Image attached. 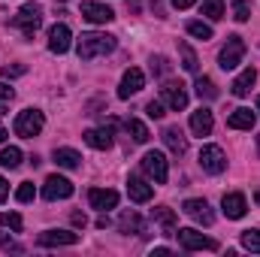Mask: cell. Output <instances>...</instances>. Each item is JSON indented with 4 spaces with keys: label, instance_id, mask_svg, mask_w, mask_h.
I'll return each mask as SVG.
<instances>
[{
    "label": "cell",
    "instance_id": "6da1fadb",
    "mask_svg": "<svg viewBox=\"0 0 260 257\" xmlns=\"http://www.w3.org/2000/svg\"><path fill=\"white\" fill-rule=\"evenodd\" d=\"M76 52H79V58H82V61L103 58V55L115 52V37H109V34H82V40H79Z\"/></svg>",
    "mask_w": 260,
    "mask_h": 257
},
{
    "label": "cell",
    "instance_id": "7a4b0ae2",
    "mask_svg": "<svg viewBox=\"0 0 260 257\" xmlns=\"http://www.w3.org/2000/svg\"><path fill=\"white\" fill-rule=\"evenodd\" d=\"M176 239H179V245H182L185 251H218V242L209 239V236H203V233H197L194 227L176 230Z\"/></svg>",
    "mask_w": 260,
    "mask_h": 257
},
{
    "label": "cell",
    "instance_id": "3957f363",
    "mask_svg": "<svg viewBox=\"0 0 260 257\" xmlns=\"http://www.w3.org/2000/svg\"><path fill=\"white\" fill-rule=\"evenodd\" d=\"M12 24H15V27L30 40V37L40 30V24H43V9H40V6H34V3H27V6H21V9H18V15L12 18Z\"/></svg>",
    "mask_w": 260,
    "mask_h": 257
},
{
    "label": "cell",
    "instance_id": "277c9868",
    "mask_svg": "<svg viewBox=\"0 0 260 257\" xmlns=\"http://www.w3.org/2000/svg\"><path fill=\"white\" fill-rule=\"evenodd\" d=\"M43 124H46V118H43L40 109H21V112L15 115V133L24 136V139H34V136L43 130Z\"/></svg>",
    "mask_w": 260,
    "mask_h": 257
},
{
    "label": "cell",
    "instance_id": "5b68a950",
    "mask_svg": "<svg viewBox=\"0 0 260 257\" xmlns=\"http://www.w3.org/2000/svg\"><path fill=\"white\" fill-rule=\"evenodd\" d=\"M142 173H145L148 179H154L157 185H164V182L170 179V164H167L164 151H145V157H142Z\"/></svg>",
    "mask_w": 260,
    "mask_h": 257
},
{
    "label": "cell",
    "instance_id": "8992f818",
    "mask_svg": "<svg viewBox=\"0 0 260 257\" xmlns=\"http://www.w3.org/2000/svg\"><path fill=\"white\" fill-rule=\"evenodd\" d=\"M242 58H245V43H242V37H227V43H224V49H221V55H218L221 70H236V67L242 64Z\"/></svg>",
    "mask_w": 260,
    "mask_h": 257
},
{
    "label": "cell",
    "instance_id": "52a82bcc",
    "mask_svg": "<svg viewBox=\"0 0 260 257\" xmlns=\"http://www.w3.org/2000/svg\"><path fill=\"white\" fill-rule=\"evenodd\" d=\"M160 103L164 106H170L173 112H182L185 106H188V91H185V85L179 82H167L164 88H160Z\"/></svg>",
    "mask_w": 260,
    "mask_h": 257
},
{
    "label": "cell",
    "instance_id": "ba28073f",
    "mask_svg": "<svg viewBox=\"0 0 260 257\" xmlns=\"http://www.w3.org/2000/svg\"><path fill=\"white\" fill-rule=\"evenodd\" d=\"M200 167H203L206 173L218 176V173L227 170V157H224V151H221L218 145H203V148H200Z\"/></svg>",
    "mask_w": 260,
    "mask_h": 257
},
{
    "label": "cell",
    "instance_id": "9c48e42d",
    "mask_svg": "<svg viewBox=\"0 0 260 257\" xmlns=\"http://www.w3.org/2000/svg\"><path fill=\"white\" fill-rule=\"evenodd\" d=\"M43 197L46 200H67V197H73V182H67L64 176H49L46 179V185H43Z\"/></svg>",
    "mask_w": 260,
    "mask_h": 257
},
{
    "label": "cell",
    "instance_id": "30bf717a",
    "mask_svg": "<svg viewBox=\"0 0 260 257\" xmlns=\"http://www.w3.org/2000/svg\"><path fill=\"white\" fill-rule=\"evenodd\" d=\"M142 85H145V76H142V70H139V67H130L127 73L121 76L118 97H121V100H127V97H133L136 91H142Z\"/></svg>",
    "mask_w": 260,
    "mask_h": 257
},
{
    "label": "cell",
    "instance_id": "8fae6325",
    "mask_svg": "<svg viewBox=\"0 0 260 257\" xmlns=\"http://www.w3.org/2000/svg\"><path fill=\"white\" fill-rule=\"evenodd\" d=\"M182 212H185L188 218H194L197 224H206V227H212V221H215V215H212V209H209L206 200H185Z\"/></svg>",
    "mask_w": 260,
    "mask_h": 257
},
{
    "label": "cell",
    "instance_id": "7c38bea8",
    "mask_svg": "<svg viewBox=\"0 0 260 257\" xmlns=\"http://www.w3.org/2000/svg\"><path fill=\"white\" fill-rule=\"evenodd\" d=\"M88 203H91L94 209H100V212L115 209V206H118V191H112V188H91V191H88Z\"/></svg>",
    "mask_w": 260,
    "mask_h": 257
},
{
    "label": "cell",
    "instance_id": "4fadbf2b",
    "mask_svg": "<svg viewBox=\"0 0 260 257\" xmlns=\"http://www.w3.org/2000/svg\"><path fill=\"white\" fill-rule=\"evenodd\" d=\"M43 248H55V245H76L79 242V233H70V230H46L40 233L37 239Z\"/></svg>",
    "mask_w": 260,
    "mask_h": 257
},
{
    "label": "cell",
    "instance_id": "5bb4252c",
    "mask_svg": "<svg viewBox=\"0 0 260 257\" xmlns=\"http://www.w3.org/2000/svg\"><path fill=\"white\" fill-rule=\"evenodd\" d=\"M82 18H88L91 24H106L115 18V12L103 3H82Z\"/></svg>",
    "mask_w": 260,
    "mask_h": 257
},
{
    "label": "cell",
    "instance_id": "9a60e30c",
    "mask_svg": "<svg viewBox=\"0 0 260 257\" xmlns=\"http://www.w3.org/2000/svg\"><path fill=\"white\" fill-rule=\"evenodd\" d=\"M127 197L133 200V203H148V200L154 197V188H151L145 179L130 176V179H127Z\"/></svg>",
    "mask_w": 260,
    "mask_h": 257
},
{
    "label": "cell",
    "instance_id": "2e32d148",
    "mask_svg": "<svg viewBox=\"0 0 260 257\" xmlns=\"http://www.w3.org/2000/svg\"><path fill=\"white\" fill-rule=\"evenodd\" d=\"M70 40H73V34H70L67 24H55V27L49 30V49H52L55 55H64L67 49H70Z\"/></svg>",
    "mask_w": 260,
    "mask_h": 257
},
{
    "label": "cell",
    "instance_id": "e0dca14e",
    "mask_svg": "<svg viewBox=\"0 0 260 257\" xmlns=\"http://www.w3.org/2000/svg\"><path fill=\"white\" fill-rule=\"evenodd\" d=\"M254 82H257V70L254 67H245L236 79H233V85H230V91L236 94V97H245V94H251V88H254Z\"/></svg>",
    "mask_w": 260,
    "mask_h": 257
},
{
    "label": "cell",
    "instance_id": "ac0fdd59",
    "mask_svg": "<svg viewBox=\"0 0 260 257\" xmlns=\"http://www.w3.org/2000/svg\"><path fill=\"white\" fill-rule=\"evenodd\" d=\"M221 206H224V215H227V218H233V221H239V218L248 212V203H245V197H242V194H224Z\"/></svg>",
    "mask_w": 260,
    "mask_h": 257
},
{
    "label": "cell",
    "instance_id": "d6986e66",
    "mask_svg": "<svg viewBox=\"0 0 260 257\" xmlns=\"http://www.w3.org/2000/svg\"><path fill=\"white\" fill-rule=\"evenodd\" d=\"M215 127V118H212V112L206 109V106H200L194 115H191V130H194V136H209Z\"/></svg>",
    "mask_w": 260,
    "mask_h": 257
},
{
    "label": "cell",
    "instance_id": "ffe728a7",
    "mask_svg": "<svg viewBox=\"0 0 260 257\" xmlns=\"http://www.w3.org/2000/svg\"><path fill=\"white\" fill-rule=\"evenodd\" d=\"M85 142L97 151H106L112 148V130L109 127H94V130H85Z\"/></svg>",
    "mask_w": 260,
    "mask_h": 257
},
{
    "label": "cell",
    "instance_id": "44dd1931",
    "mask_svg": "<svg viewBox=\"0 0 260 257\" xmlns=\"http://www.w3.org/2000/svg\"><path fill=\"white\" fill-rule=\"evenodd\" d=\"M151 218L160 224L164 236H176V230H179L176 224H179V221H176V212H173V209H167V206H157V209L151 212Z\"/></svg>",
    "mask_w": 260,
    "mask_h": 257
},
{
    "label": "cell",
    "instance_id": "7402d4cb",
    "mask_svg": "<svg viewBox=\"0 0 260 257\" xmlns=\"http://www.w3.org/2000/svg\"><path fill=\"white\" fill-rule=\"evenodd\" d=\"M254 121H257V115L251 112V109H233L230 112V118H227V127H233V130H251L254 127Z\"/></svg>",
    "mask_w": 260,
    "mask_h": 257
},
{
    "label": "cell",
    "instance_id": "603a6c76",
    "mask_svg": "<svg viewBox=\"0 0 260 257\" xmlns=\"http://www.w3.org/2000/svg\"><path fill=\"white\" fill-rule=\"evenodd\" d=\"M164 142H167V148H170L173 154H179V157L188 151V139H185V133H182L179 127H167L164 130Z\"/></svg>",
    "mask_w": 260,
    "mask_h": 257
},
{
    "label": "cell",
    "instance_id": "cb8c5ba5",
    "mask_svg": "<svg viewBox=\"0 0 260 257\" xmlns=\"http://www.w3.org/2000/svg\"><path fill=\"white\" fill-rule=\"evenodd\" d=\"M55 164L64 167V170H76L82 164V154L73 151V148H55Z\"/></svg>",
    "mask_w": 260,
    "mask_h": 257
},
{
    "label": "cell",
    "instance_id": "d4e9b609",
    "mask_svg": "<svg viewBox=\"0 0 260 257\" xmlns=\"http://www.w3.org/2000/svg\"><path fill=\"white\" fill-rule=\"evenodd\" d=\"M194 88H197V97L200 100H218V88H215V82L209 76H197Z\"/></svg>",
    "mask_w": 260,
    "mask_h": 257
},
{
    "label": "cell",
    "instance_id": "484cf974",
    "mask_svg": "<svg viewBox=\"0 0 260 257\" xmlns=\"http://www.w3.org/2000/svg\"><path fill=\"white\" fill-rule=\"evenodd\" d=\"M118 227H121L124 233H142V230H145V224H142V218H139L136 212H121Z\"/></svg>",
    "mask_w": 260,
    "mask_h": 257
},
{
    "label": "cell",
    "instance_id": "4316f807",
    "mask_svg": "<svg viewBox=\"0 0 260 257\" xmlns=\"http://www.w3.org/2000/svg\"><path fill=\"white\" fill-rule=\"evenodd\" d=\"M124 130L133 136V142H148V136H151V133H148V127H145L139 118H127V121H124Z\"/></svg>",
    "mask_w": 260,
    "mask_h": 257
},
{
    "label": "cell",
    "instance_id": "83f0119b",
    "mask_svg": "<svg viewBox=\"0 0 260 257\" xmlns=\"http://www.w3.org/2000/svg\"><path fill=\"white\" fill-rule=\"evenodd\" d=\"M0 167H6V170L21 167V148H15V145L3 148V151H0Z\"/></svg>",
    "mask_w": 260,
    "mask_h": 257
},
{
    "label": "cell",
    "instance_id": "f1b7e54d",
    "mask_svg": "<svg viewBox=\"0 0 260 257\" xmlns=\"http://www.w3.org/2000/svg\"><path fill=\"white\" fill-rule=\"evenodd\" d=\"M203 15L212 21L224 18V0H203Z\"/></svg>",
    "mask_w": 260,
    "mask_h": 257
},
{
    "label": "cell",
    "instance_id": "f546056e",
    "mask_svg": "<svg viewBox=\"0 0 260 257\" xmlns=\"http://www.w3.org/2000/svg\"><path fill=\"white\" fill-rule=\"evenodd\" d=\"M179 52H182V67L188 70V73H197V55H194V49L188 46V43H179Z\"/></svg>",
    "mask_w": 260,
    "mask_h": 257
},
{
    "label": "cell",
    "instance_id": "4dcf8cb0",
    "mask_svg": "<svg viewBox=\"0 0 260 257\" xmlns=\"http://www.w3.org/2000/svg\"><path fill=\"white\" fill-rule=\"evenodd\" d=\"M188 34L197 40H212V27L206 21H188Z\"/></svg>",
    "mask_w": 260,
    "mask_h": 257
},
{
    "label": "cell",
    "instance_id": "1f68e13d",
    "mask_svg": "<svg viewBox=\"0 0 260 257\" xmlns=\"http://www.w3.org/2000/svg\"><path fill=\"white\" fill-rule=\"evenodd\" d=\"M0 227H9V230H15V233H21V215H15V212H0Z\"/></svg>",
    "mask_w": 260,
    "mask_h": 257
},
{
    "label": "cell",
    "instance_id": "d6a6232c",
    "mask_svg": "<svg viewBox=\"0 0 260 257\" xmlns=\"http://www.w3.org/2000/svg\"><path fill=\"white\" fill-rule=\"evenodd\" d=\"M34 197H37L34 182H21V185H18V191H15V200H18V203H30Z\"/></svg>",
    "mask_w": 260,
    "mask_h": 257
},
{
    "label": "cell",
    "instance_id": "836d02e7",
    "mask_svg": "<svg viewBox=\"0 0 260 257\" xmlns=\"http://www.w3.org/2000/svg\"><path fill=\"white\" fill-rule=\"evenodd\" d=\"M242 245H245L248 251H257L260 254V230H245V233H242Z\"/></svg>",
    "mask_w": 260,
    "mask_h": 257
},
{
    "label": "cell",
    "instance_id": "e575fe53",
    "mask_svg": "<svg viewBox=\"0 0 260 257\" xmlns=\"http://www.w3.org/2000/svg\"><path fill=\"white\" fill-rule=\"evenodd\" d=\"M233 18H236V21H248V18H251V6H248L245 0H236V3H233Z\"/></svg>",
    "mask_w": 260,
    "mask_h": 257
},
{
    "label": "cell",
    "instance_id": "d590c367",
    "mask_svg": "<svg viewBox=\"0 0 260 257\" xmlns=\"http://www.w3.org/2000/svg\"><path fill=\"white\" fill-rule=\"evenodd\" d=\"M15 97V91L9 88V85H0V115L6 112V106H9V100Z\"/></svg>",
    "mask_w": 260,
    "mask_h": 257
},
{
    "label": "cell",
    "instance_id": "8d00e7d4",
    "mask_svg": "<svg viewBox=\"0 0 260 257\" xmlns=\"http://www.w3.org/2000/svg\"><path fill=\"white\" fill-rule=\"evenodd\" d=\"M145 112H148V118H164L167 112H164V103L160 100H151L148 106H145Z\"/></svg>",
    "mask_w": 260,
    "mask_h": 257
},
{
    "label": "cell",
    "instance_id": "74e56055",
    "mask_svg": "<svg viewBox=\"0 0 260 257\" xmlns=\"http://www.w3.org/2000/svg\"><path fill=\"white\" fill-rule=\"evenodd\" d=\"M0 248H6V251H21V245H18L12 236H6L3 230H0Z\"/></svg>",
    "mask_w": 260,
    "mask_h": 257
},
{
    "label": "cell",
    "instance_id": "f35d334b",
    "mask_svg": "<svg viewBox=\"0 0 260 257\" xmlns=\"http://www.w3.org/2000/svg\"><path fill=\"white\" fill-rule=\"evenodd\" d=\"M27 73V67L15 64V67H3V79H15V76H24Z\"/></svg>",
    "mask_w": 260,
    "mask_h": 257
},
{
    "label": "cell",
    "instance_id": "ab89813d",
    "mask_svg": "<svg viewBox=\"0 0 260 257\" xmlns=\"http://www.w3.org/2000/svg\"><path fill=\"white\" fill-rule=\"evenodd\" d=\"M151 70L154 73H167V58H151Z\"/></svg>",
    "mask_w": 260,
    "mask_h": 257
},
{
    "label": "cell",
    "instance_id": "60d3db41",
    "mask_svg": "<svg viewBox=\"0 0 260 257\" xmlns=\"http://www.w3.org/2000/svg\"><path fill=\"white\" fill-rule=\"evenodd\" d=\"M70 221H73L76 227H85V224H88V218H85L82 212H73V218H70Z\"/></svg>",
    "mask_w": 260,
    "mask_h": 257
},
{
    "label": "cell",
    "instance_id": "b9f144b4",
    "mask_svg": "<svg viewBox=\"0 0 260 257\" xmlns=\"http://www.w3.org/2000/svg\"><path fill=\"white\" fill-rule=\"evenodd\" d=\"M194 3H197V0H173V6H176V9H191Z\"/></svg>",
    "mask_w": 260,
    "mask_h": 257
},
{
    "label": "cell",
    "instance_id": "7bdbcfd3",
    "mask_svg": "<svg viewBox=\"0 0 260 257\" xmlns=\"http://www.w3.org/2000/svg\"><path fill=\"white\" fill-rule=\"evenodd\" d=\"M6 197H9V185H6V179L0 176V203H3Z\"/></svg>",
    "mask_w": 260,
    "mask_h": 257
},
{
    "label": "cell",
    "instance_id": "ee69618b",
    "mask_svg": "<svg viewBox=\"0 0 260 257\" xmlns=\"http://www.w3.org/2000/svg\"><path fill=\"white\" fill-rule=\"evenodd\" d=\"M127 9L136 15V12H139V0H127Z\"/></svg>",
    "mask_w": 260,
    "mask_h": 257
},
{
    "label": "cell",
    "instance_id": "f6af8a7d",
    "mask_svg": "<svg viewBox=\"0 0 260 257\" xmlns=\"http://www.w3.org/2000/svg\"><path fill=\"white\" fill-rule=\"evenodd\" d=\"M97 227H100V230H106V227H109V218H106V215H103V218H97Z\"/></svg>",
    "mask_w": 260,
    "mask_h": 257
},
{
    "label": "cell",
    "instance_id": "bcb514c9",
    "mask_svg": "<svg viewBox=\"0 0 260 257\" xmlns=\"http://www.w3.org/2000/svg\"><path fill=\"white\" fill-rule=\"evenodd\" d=\"M6 136H9V133H6V127H3V124H0V145H3V139H6Z\"/></svg>",
    "mask_w": 260,
    "mask_h": 257
},
{
    "label": "cell",
    "instance_id": "7dc6e473",
    "mask_svg": "<svg viewBox=\"0 0 260 257\" xmlns=\"http://www.w3.org/2000/svg\"><path fill=\"white\" fill-rule=\"evenodd\" d=\"M254 203H257V206H260V188H257V191H254Z\"/></svg>",
    "mask_w": 260,
    "mask_h": 257
},
{
    "label": "cell",
    "instance_id": "c3c4849f",
    "mask_svg": "<svg viewBox=\"0 0 260 257\" xmlns=\"http://www.w3.org/2000/svg\"><path fill=\"white\" fill-rule=\"evenodd\" d=\"M257 112H260V97H257Z\"/></svg>",
    "mask_w": 260,
    "mask_h": 257
},
{
    "label": "cell",
    "instance_id": "681fc988",
    "mask_svg": "<svg viewBox=\"0 0 260 257\" xmlns=\"http://www.w3.org/2000/svg\"><path fill=\"white\" fill-rule=\"evenodd\" d=\"M257 145H260V136H257Z\"/></svg>",
    "mask_w": 260,
    "mask_h": 257
}]
</instances>
